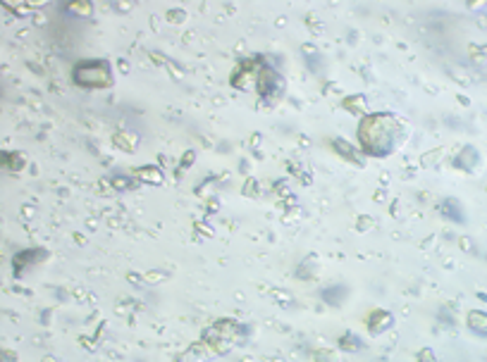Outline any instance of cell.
Returning <instances> with one entry per match:
<instances>
[{
  "label": "cell",
  "mask_w": 487,
  "mask_h": 362,
  "mask_svg": "<svg viewBox=\"0 0 487 362\" xmlns=\"http://www.w3.org/2000/svg\"><path fill=\"white\" fill-rule=\"evenodd\" d=\"M368 124H370L378 134L363 138L365 150H373L375 155H387L394 146V134H392L394 121L390 120V117H373V120H368Z\"/></svg>",
  "instance_id": "6da1fadb"
},
{
  "label": "cell",
  "mask_w": 487,
  "mask_h": 362,
  "mask_svg": "<svg viewBox=\"0 0 487 362\" xmlns=\"http://www.w3.org/2000/svg\"><path fill=\"white\" fill-rule=\"evenodd\" d=\"M110 77V69L105 62H81L74 69V79L86 86H105Z\"/></svg>",
  "instance_id": "7a4b0ae2"
}]
</instances>
